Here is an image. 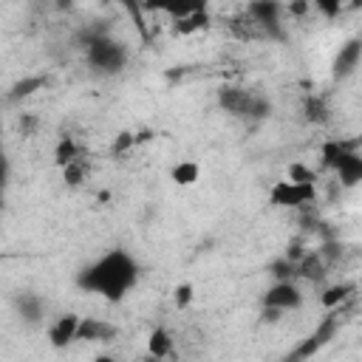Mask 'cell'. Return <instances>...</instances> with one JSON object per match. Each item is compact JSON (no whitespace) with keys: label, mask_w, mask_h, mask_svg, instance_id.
Instances as JSON below:
<instances>
[{"label":"cell","mask_w":362,"mask_h":362,"mask_svg":"<svg viewBox=\"0 0 362 362\" xmlns=\"http://www.w3.org/2000/svg\"><path fill=\"white\" fill-rule=\"evenodd\" d=\"M141 266L127 249H107L96 260L85 263L74 283L85 294H96L107 303H122L139 283Z\"/></svg>","instance_id":"cell-1"},{"label":"cell","mask_w":362,"mask_h":362,"mask_svg":"<svg viewBox=\"0 0 362 362\" xmlns=\"http://www.w3.org/2000/svg\"><path fill=\"white\" fill-rule=\"evenodd\" d=\"M85 62L96 76H116L130 62V48L116 40L107 28H88L82 34Z\"/></svg>","instance_id":"cell-2"},{"label":"cell","mask_w":362,"mask_h":362,"mask_svg":"<svg viewBox=\"0 0 362 362\" xmlns=\"http://www.w3.org/2000/svg\"><path fill=\"white\" fill-rule=\"evenodd\" d=\"M215 102L226 116L243 119V122H263L274 113V105L266 93L243 85H221L215 93Z\"/></svg>","instance_id":"cell-3"},{"label":"cell","mask_w":362,"mask_h":362,"mask_svg":"<svg viewBox=\"0 0 362 362\" xmlns=\"http://www.w3.org/2000/svg\"><path fill=\"white\" fill-rule=\"evenodd\" d=\"M320 161L325 170H331L345 189H354L362 181V153L359 141L348 139H325L320 147Z\"/></svg>","instance_id":"cell-4"},{"label":"cell","mask_w":362,"mask_h":362,"mask_svg":"<svg viewBox=\"0 0 362 362\" xmlns=\"http://www.w3.org/2000/svg\"><path fill=\"white\" fill-rule=\"evenodd\" d=\"M303 303H305V294H303V288H300L297 280H274L263 291V297H260L263 320L266 322H277L283 314L303 308Z\"/></svg>","instance_id":"cell-5"},{"label":"cell","mask_w":362,"mask_h":362,"mask_svg":"<svg viewBox=\"0 0 362 362\" xmlns=\"http://www.w3.org/2000/svg\"><path fill=\"white\" fill-rule=\"evenodd\" d=\"M342 314H345V305H337V308H325V317L308 331V337L288 354L291 359H311L317 356L325 345H331L342 328Z\"/></svg>","instance_id":"cell-6"},{"label":"cell","mask_w":362,"mask_h":362,"mask_svg":"<svg viewBox=\"0 0 362 362\" xmlns=\"http://www.w3.org/2000/svg\"><path fill=\"white\" fill-rule=\"evenodd\" d=\"M243 11L252 17V23L257 25L263 40H272V42H286L288 40L283 0H249V6Z\"/></svg>","instance_id":"cell-7"},{"label":"cell","mask_w":362,"mask_h":362,"mask_svg":"<svg viewBox=\"0 0 362 362\" xmlns=\"http://www.w3.org/2000/svg\"><path fill=\"white\" fill-rule=\"evenodd\" d=\"M269 204L274 209H308L317 204V181H294L286 175L272 184Z\"/></svg>","instance_id":"cell-8"},{"label":"cell","mask_w":362,"mask_h":362,"mask_svg":"<svg viewBox=\"0 0 362 362\" xmlns=\"http://www.w3.org/2000/svg\"><path fill=\"white\" fill-rule=\"evenodd\" d=\"M359 62H362V40L359 37H348L337 54H334V62H331V76L337 82H345L351 79L356 71H359Z\"/></svg>","instance_id":"cell-9"},{"label":"cell","mask_w":362,"mask_h":362,"mask_svg":"<svg viewBox=\"0 0 362 362\" xmlns=\"http://www.w3.org/2000/svg\"><path fill=\"white\" fill-rule=\"evenodd\" d=\"M76 328H79V314H59V317H54L48 322V331H45L51 348L62 351V348L74 345L76 342Z\"/></svg>","instance_id":"cell-10"},{"label":"cell","mask_w":362,"mask_h":362,"mask_svg":"<svg viewBox=\"0 0 362 362\" xmlns=\"http://www.w3.org/2000/svg\"><path fill=\"white\" fill-rule=\"evenodd\" d=\"M119 334V328L102 317H79L76 342H110Z\"/></svg>","instance_id":"cell-11"},{"label":"cell","mask_w":362,"mask_h":362,"mask_svg":"<svg viewBox=\"0 0 362 362\" xmlns=\"http://www.w3.org/2000/svg\"><path fill=\"white\" fill-rule=\"evenodd\" d=\"M14 311L25 325H42L45 322V300L34 291H20L14 297Z\"/></svg>","instance_id":"cell-12"},{"label":"cell","mask_w":362,"mask_h":362,"mask_svg":"<svg viewBox=\"0 0 362 362\" xmlns=\"http://www.w3.org/2000/svg\"><path fill=\"white\" fill-rule=\"evenodd\" d=\"M141 8L144 11H161L173 20H178V17H187L192 11H204L206 0H141Z\"/></svg>","instance_id":"cell-13"},{"label":"cell","mask_w":362,"mask_h":362,"mask_svg":"<svg viewBox=\"0 0 362 362\" xmlns=\"http://www.w3.org/2000/svg\"><path fill=\"white\" fill-rule=\"evenodd\" d=\"M297 280H308V283H322L325 274H328V263L322 260V255L317 249H305L297 260Z\"/></svg>","instance_id":"cell-14"},{"label":"cell","mask_w":362,"mask_h":362,"mask_svg":"<svg viewBox=\"0 0 362 362\" xmlns=\"http://www.w3.org/2000/svg\"><path fill=\"white\" fill-rule=\"evenodd\" d=\"M147 354L153 359H167L175 354V339L173 334L164 328V325H156L150 334H147Z\"/></svg>","instance_id":"cell-15"},{"label":"cell","mask_w":362,"mask_h":362,"mask_svg":"<svg viewBox=\"0 0 362 362\" xmlns=\"http://www.w3.org/2000/svg\"><path fill=\"white\" fill-rule=\"evenodd\" d=\"M198 178H201V164L192 158H181L178 164L170 167V181L175 187H192Z\"/></svg>","instance_id":"cell-16"},{"label":"cell","mask_w":362,"mask_h":362,"mask_svg":"<svg viewBox=\"0 0 362 362\" xmlns=\"http://www.w3.org/2000/svg\"><path fill=\"white\" fill-rule=\"evenodd\" d=\"M303 116H305L308 124H325V122L331 119V105H328V99L311 93V96L303 102Z\"/></svg>","instance_id":"cell-17"},{"label":"cell","mask_w":362,"mask_h":362,"mask_svg":"<svg viewBox=\"0 0 362 362\" xmlns=\"http://www.w3.org/2000/svg\"><path fill=\"white\" fill-rule=\"evenodd\" d=\"M206 23H209V11H206V8H204V11H192V14H187V17L173 20V34H175V37H189V34L206 28Z\"/></svg>","instance_id":"cell-18"},{"label":"cell","mask_w":362,"mask_h":362,"mask_svg":"<svg viewBox=\"0 0 362 362\" xmlns=\"http://www.w3.org/2000/svg\"><path fill=\"white\" fill-rule=\"evenodd\" d=\"M82 158V147L76 144V139L74 136H59V141H57V147H54V161H57V167L62 170V167H68V164H74V161H79Z\"/></svg>","instance_id":"cell-19"},{"label":"cell","mask_w":362,"mask_h":362,"mask_svg":"<svg viewBox=\"0 0 362 362\" xmlns=\"http://www.w3.org/2000/svg\"><path fill=\"white\" fill-rule=\"evenodd\" d=\"M351 297H354V286L351 283H334L320 294V305L322 308H337V305H345Z\"/></svg>","instance_id":"cell-20"},{"label":"cell","mask_w":362,"mask_h":362,"mask_svg":"<svg viewBox=\"0 0 362 362\" xmlns=\"http://www.w3.org/2000/svg\"><path fill=\"white\" fill-rule=\"evenodd\" d=\"M229 31H232V37H238V40H263L260 37V31H257V25L252 23V17L246 14V11H240V14H235V17H229Z\"/></svg>","instance_id":"cell-21"},{"label":"cell","mask_w":362,"mask_h":362,"mask_svg":"<svg viewBox=\"0 0 362 362\" xmlns=\"http://www.w3.org/2000/svg\"><path fill=\"white\" fill-rule=\"evenodd\" d=\"M45 76H25L23 82H17L14 88H11V93H8V99L11 102H17V99H25V96H31L34 90H40V88H45Z\"/></svg>","instance_id":"cell-22"},{"label":"cell","mask_w":362,"mask_h":362,"mask_svg":"<svg viewBox=\"0 0 362 362\" xmlns=\"http://www.w3.org/2000/svg\"><path fill=\"white\" fill-rule=\"evenodd\" d=\"M269 274L274 280H297V266H294V260H288L283 255V257H277V260L269 263Z\"/></svg>","instance_id":"cell-23"},{"label":"cell","mask_w":362,"mask_h":362,"mask_svg":"<svg viewBox=\"0 0 362 362\" xmlns=\"http://www.w3.org/2000/svg\"><path fill=\"white\" fill-rule=\"evenodd\" d=\"M311 8H317V14L325 20H337L345 8V0H311Z\"/></svg>","instance_id":"cell-24"},{"label":"cell","mask_w":362,"mask_h":362,"mask_svg":"<svg viewBox=\"0 0 362 362\" xmlns=\"http://www.w3.org/2000/svg\"><path fill=\"white\" fill-rule=\"evenodd\" d=\"M192 300H195V288H192V283H178V286L173 288V303H175L178 311L189 308Z\"/></svg>","instance_id":"cell-25"},{"label":"cell","mask_w":362,"mask_h":362,"mask_svg":"<svg viewBox=\"0 0 362 362\" xmlns=\"http://www.w3.org/2000/svg\"><path fill=\"white\" fill-rule=\"evenodd\" d=\"M62 178H65V184L79 187V184H82V178H85V164H82V161H74V164L62 167Z\"/></svg>","instance_id":"cell-26"},{"label":"cell","mask_w":362,"mask_h":362,"mask_svg":"<svg viewBox=\"0 0 362 362\" xmlns=\"http://www.w3.org/2000/svg\"><path fill=\"white\" fill-rule=\"evenodd\" d=\"M288 178H294V181H317L314 170L305 167V164H300V161H294V164L288 167Z\"/></svg>","instance_id":"cell-27"},{"label":"cell","mask_w":362,"mask_h":362,"mask_svg":"<svg viewBox=\"0 0 362 362\" xmlns=\"http://www.w3.org/2000/svg\"><path fill=\"white\" fill-rule=\"evenodd\" d=\"M8 178H11V161H8V156H6V150H3V144H0V195H3L6 187H8Z\"/></svg>","instance_id":"cell-28"},{"label":"cell","mask_w":362,"mask_h":362,"mask_svg":"<svg viewBox=\"0 0 362 362\" xmlns=\"http://www.w3.org/2000/svg\"><path fill=\"white\" fill-rule=\"evenodd\" d=\"M119 6H124L127 8V14L136 20V25L144 31V23H141V14H144V8H141V0H116Z\"/></svg>","instance_id":"cell-29"},{"label":"cell","mask_w":362,"mask_h":362,"mask_svg":"<svg viewBox=\"0 0 362 362\" xmlns=\"http://www.w3.org/2000/svg\"><path fill=\"white\" fill-rule=\"evenodd\" d=\"M283 8H286V14H291V17H303V14H308L311 0H291V3L283 6Z\"/></svg>","instance_id":"cell-30"},{"label":"cell","mask_w":362,"mask_h":362,"mask_svg":"<svg viewBox=\"0 0 362 362\" xmlns=\"http://www.w3.org/2000/svg\"><path fill=\"white\" fill-rule=\"evenodd\" d=\"M136 144V136L133 133H119V139H116V144H113V153H122V150H127V147H133Z\"/></svg>","instance_id":"cell-31"},{"label":"cell","mask_w":362,"mask_h":362,"mask_svg":"<svg viewBox=\"0 0 362 362\" xmlns=\"http://www.w3.org/2000/svg\"><path fill=\"white\" fill-rule=\"evenodd\" d=\"M31 127H37V116H31V113H23V116H20V130H23V133H28Z\"/></svg>","instance_id":"cell-32"},{"label":"cell","mask_w":362,"mask_h":362,"mask_svg":"<svg viewBox=\"0 0 362 362\" xmlns=\"http://www.w3.org/2000/svg\"><path fill=\"white\" fill-rule=\"evenodd\" d=\"M54 6H57L59 11H68V8L74 6V0H54Z\"/></svg>","instance_id":"cell-33"},{"label":"cell","mask_w":362,"mask_h":362,"mask_svg":"<svg viewBox=\"0 0 362 362\" xmlns=\"http://www.w3.org/2000/svg\"><path fill=\"white\" fill-rule=\"evenodd\" d=\"M0 263H3V255H0Z\"/></svg>","instance_id":"cell-34"}]
</instances>
